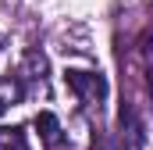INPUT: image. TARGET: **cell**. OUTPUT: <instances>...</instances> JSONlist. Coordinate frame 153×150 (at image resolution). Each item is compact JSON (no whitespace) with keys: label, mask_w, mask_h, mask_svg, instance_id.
Listing matches in <instances>:
<instances>
[{"label":"cell","mask_w":153,"mask_h":150,"mask_svg":"<svg viewBox=\"0 0 153 150\" xmlns=\"http://www.w3.org/2000/svg\"><path fill=\"white\" fill-rule=\"evenodd\" d=\"M93 147H96V150H128L125 143H121V140H117V143H107L103 136H93Z\"/></svg>","instance_id":"7"},{"label":"cell","mask_w":153,"mask_h":150,"mask_svg":"<svg viewBox=\"0 0 153 150\" xmlns=\"http://www.w3.org/2000/svg\"><path fill=\"white\" fill-rule=\"evenodd\" d=\"M36 129H39V140H43L46 150H57V147H61V136H64V132H61V122H57L50 111H43L36 118Z\"/></svg>","instance_id":"3"},{"label":"cell","mask_w":153,"mask_h":150,"mask_svg":"<svg viewBox=\"0 0 153 150\" xmlns=\"http://www.w3.org/2000/svg\"><path fill=\"white\" fill-rule=\"evenodd\" d=\"M117 140L128 150H143L146 147V125H143V118L135 114L132 104H125V107L117 111Z\"/></svg>","instance_id":"2"},{"label":"cell","mask_w":153,"mask_h":150,"mask_svg":"<svg viewBox=\"0 0 153 150\" xmlns=\"http://www.w3.org/2000/svg\"><path fill=\"white\" fill-rule=\"evenodd\" d=\"M0 147L4 150H25V132L22 129H0Z\"/></svg>","instance_id":"6"},{"label":"cell","mask_w":153,"mask_h":150,"mask_svg":"<svg viewBox=\"0 0 153 150\" xmlns=\"http://www.w3.org/2000/svg\"><path fill=\"white\" fill-rule=\"evenodd\" d=\"M22 93H25V89H22V82H18L14 75H4V79H0V114L11 111V107L22 100Z\"/></svg>","instance_id":"4"},{"label":"cell","mask_w":153,"mask_h":150,"mask_svg":"<svg viewBox=\"0 0 153 150\" xmlns=\"http://www.w3.org/2000/svg\"><path fill=\"white\" fill-rule=\"evenodd\" d=\"M25 72H29V79H46V57L39 54V50H29L25 54Z\"/></svg>","instance_id":"5"},{"label":"cell","mask_w":153,"mask_h":150,"mask_svg":"<svg viewBox=\"0 0 153 150\" xmlns=\"http://www.w3.org/2000/svg\"><path fill=\"white\" fill-rule=\"evenodd\" d=\"M64 82H68V89L75 93V97L85 104V107H100V104L107 100V79H103L100 72L68 68V72H64Z\"/></svg>","instance_id":"1"}]
</instances>
